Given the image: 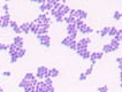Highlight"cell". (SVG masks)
<instances>
[{"mask_svg": "<svg viewBox=\"0 0 122 92\" xmlns=\"http://www.w3.org/2000/svg\"><path fill=\"white\" fill-rule=\"evenodd\" d=\"M8 47H9V45L0 43V50H1V51H8Z\"/></svg>", "mask_w": 122, "mask_h": 92, "instance_id": "1f68e13d", "label": "cell"}, {"mask_svg": "<svg viewBox=\"0 0 122 92\" xmlns=\"http://www.w3.org/2000/svg\"><path fill=\"white\" fill-rule=\"evenodd\" d=\"M59 1H60V2H65L66 0H59Z\"/></svg>", "mask_w": 122, "mask_h": 92, "instance_id": "bcb514c9", "label": "cell"}, {"mask_svg": "<svg viewBox=\"0 0 122 92\" xmlns=\"http://www.w3.org/2000/svg\"><path fill=\"white\" fill-rule=\"evenodd\" d=\"M31 1H32V2H34V1L35 2H38V0H31Z\"/></svg>", "mask_w": 122, "mask_h": 92, "instance_id": "f6af8a7d", "label": "cell"}, {"mask_svg": "<svg viewBox=\"0 0 122 92\" xmlns=\"http://www.w3.org/2000/svg\"><path fill=\"white\" fill-rule=\"evenodd\" d=\"M39 9H41V13H44L45 10H47V7H46V4H41V6H39Z\"/></svg>", "mask_w": 122, "mask_h": 92, "instance_id": "e575fe53", "label": "cell"}, {"mask_svg": "<svg viewBox=\"0 0 122 92\" xmlns=\"http://www.w3.org/2000/svg\"><path fill=\"white\" fill-rule=\"evenodd\" d=\"M119 68L122 70V61H121V62H119Z\"/></svg>", "mask_w": 122, "mask_h": 92, "instance_id": "7bdbcfd3", "label": "cell"}, {"mask_svg": "<svg viewBox=\"0 0 122 92\" xmlns=\"http://www.w3.org/2000/svg\"><path fill=\"white\" fill-rule=\"evenodd\" d=\"M9 55H10V62H12V63L16 62V61H17V59H20V58H19V54H17V52H14V53H12V54H9Z\"/></svg>", "mask_w": 122, "mask_h": 92, "instance_id": "7402d4cb", "label": "cell"}, {"mask_svg": "<svg viewBox=\"0 0 122 92\" xmlns=\"http://www.w3.org/2000/svg\"><path fill=\"white\" fill-rule=\"evenodd\" d=\"M2 75H4V76H6V77H8V76H10V72H4Z\"/></svg>", "mask_w": 122, "mask_h": 92, "instance_id": "ab89813d", "label": "cell"}, {"mask_svg": "<svg viewBox=\"0 0 122 92\" xmlns=\"http://www.w3.org/2000/svg\"><path fill=\"white\" fill-rule=\"evenodd\" d=\"M1 21H2L1 28H7V26H9V23H10V16H9V14H5L4 16H1Z\"/></svg>", "mask_w": 122, "mask_h": 92, "instance_id": "52a82bcc", "label": "cell"}, {"mask_svg": "<svg viewBox=\"0 0 122 92\" xmlns=\"http://www.w3.org/2000/svg\"><path fill=\"white\" fill-rule=\"evenodd\" d=\"M38 30H39L38 24L35 23V22H31V23H30V32H34L35 35H37V33H38Z\"/></svg>", "mask_w": 122, "mask_h": 92, "instance_id": "5bb4252c", "label": "cell"}, {"mask_svg": "<svg viewBox=\"0 0 122 92\" xmlns=\"http://www.w3.org/2000/svg\"><path fill=\"white\" fill-rule=\"evenodd\" d=\"M37 78H47L50 77V74H48V68L45 66H41V67H38L37 69V75H36Z\"/></svg>", "mask_w": 122, "mask_h": 92, "instance_id": "6da1fadb", "label": "cell"}, {"mask_svg": "<svg viewBox=\"0 0 122 92\" xmlns=\"http://www.w3.org/2000/svg\"><path fill=\"white\" fill-rule=\"evenodd\" d=\"M48 33V29H44V28H39L38 33L37 35H47Z\"/></svg>", "mask_w": 122, "mask_h": 92, "instance_id": "f1b7e54d", "label": "cell"}, {"mask_svg": "<svg viewBox=\"0 0 122 92\" xmlns=\"http://www.w3.org/2000/svg\"><path fill=\"white\" fill-rule=\"evenodd\" d=\"M76 52H77V54H78L80 56H82L83 59H90L91 53L89 52L88 50H77Z\"/></svg>", "mask_w": 122, "mask_h": 92, "instance_id": "9c48e42d", "label": "cell"}, {"mask_svg": "<svg viewBox=\"0 0 122 92\" xmlns=\"http://www.w3.org/2000/svg\"><path fill=\"white\" fill-rule=\"evenodd\" d=\"M113 52V47L111 46V44H106L102 46V53H109Z\"/></svg>", "mask_w": 122, "mask_h": 92, "instance_id": "44dd1931", "label": "cell"}, {"mask_svg": "<svg viewBox=\"0 0 122 92\" xmlns=\"http://www.w3.org/2000/svg\"><path fill=\"white\" fill-rule=\"evenodd\" d=\"M98 91H99V92L108 91V87H107V85H102V86H100V87H99V89H98Z\"/></svg>", "mask_w": 122, "mask_h": 92, "instance_id": "d590c367", "label": "cell"}, {"mask_svg": "<svg viewBox=\"0 0 122 92\" xmlns=\"http://www.w3.org/2000/svg\"><path fill=\"white\" fill-rule=\"evenodd\" d=\"M36 89H37V92H47V85H46V83L43 79L39 81V82H37Z\"/></svg>", "mask_w": 122, "mask_h": 92, "instance_id": "277c9868", "label": "cell"}, {"mask_svg": "<svg viewBox=\"0 0 122 92\" xmlns=\"http://www.w3.org/2000/svg\"><path fill=\"white\" fill-rule=\"evenodd\" d=\"M29 85H31V84H30V81L27 78H23L21 81V83L19 84V87H23V89H24L25 86H29Z\"/></svg>", "mask_w": 122, "mask_h": 92, "instance_id": "ffe728a7", "label": "cell"}, {"mask_svg": "<svg viewBox=\"0 0 122 92\" xmlns=\"http://www.w3.org/2000/svg\"><path fill=\"white\" fill-rule=\"evenodd\" d=\"M74 40H75V38H73V37H70V36H68V37H66V38H63L61 43H62V44H63L65 46H67V47H69V45H70V44H71V43H73Z\"/></svg>", "mask_w": 122, "mask_h": 92, "instance_id": "7c38bea8", "label": "cell"}, {"mask_svg": "<svg viewBox=\"0 0 122 92\" xmlns=\"http://www.w3.org/2000/svg\"><path fill=\"white\" fill-rule=\"evenodd\" d=\"M63 21L67 22V24H71V23H74L75 24L76 17H75V16H71V15H68V16H65V17H63Z\"/></svg>", "mask_w": 122, "mask_h": 92, "instance_id": "9a60e30c", "label": "cell"}, {"mask_svg": "<svg viewBox=\"0 0 122 92\" xmlns=\"http://www.w3.org/2000/svg\"><path fill=\"white\" fill-rule=\"evenodd\" d=\"M77 28L75 26L74 23H71V24H68L67 26V32H68V36H70V37H73V38H76V36H77Z\"/></svg>", "mask_w": 122, "mask_h": 92, "instance_id": "3957f363", "label": "cell"}, {"mask_svg": "<svg viewBox=\"0 0 122 92\" xmlns=\"http://www.w3.org/2000/svg\"><path fill=\"white\" fill-rule=\"evenodd\" d=\"M84 24V22H83V20H80V19H76V22H75V26H76V28H77V30L81 28L82 26Z\"/></svg>", "mask_w": 122, "mask_h": 92, "instance_id": "484cf974", "label": "cell"}, {"mask_svg": "<svg viewBox=\"0 0 122 92\" xmlns=\"http://www.w3.org/2000/svg\"><path fill=\"white\" fill-rule=\"evenodd\" d=\"M78 31L80 32H82V33H91V32H93V29L91 28V26H89L88 24H83V26L78 29Z\"/></svg>", "mask_w": 122, "mask_h": 92, "instance_id": "ba28073f", "label": "cell"}, {"mask_svg": "<svg viewBox=\"0 0 122 92\" xmlns=\"http://www.w3.org/2000/svg\"><path fill=\"white\" fill-rule=\"evenodd\" d=\"M21 28V31L24 33H28L30 32V23H23L22 26H20Z\"/></svg>", "mask_w": 122, "mask_h": 92, "instance_id": "2e32d148", "label": "cell"}, {"mask_svg": "<svg viewBox=\"0 0 122 92\" xmlns=\"http://www.w3.org/2000/svg\"><path fill=\"white\" fill-rule=\"evenodd\" d=\"M117 32V29H116L115 26H111L109 28V32H108V36H112V37H114Z\"/></svg>", "mask_w": 122, "mask_h": 92, "instance_id": "cb8c5ba5", "label": "cell"}, {"mask_svg": "<svg viewBox=\"0 0 122 92\" xmlns=\"http://www.w3.org/2000/svg\"><path fill=\"white\" fill-rule=\"evenodd\" d=\"M2 9H4V12H5V14H9V13H8L9 8H8V5H7V4H5V5L2 6Z\"/></svg>", "mask_w": 122, "mask_h": 92, "instance_id": "8d00e7d4", "label": "cell"}, {"mask_svg": "<svg viewBox=\"0 0 122 92\" xmlns=\"http://www.w3.org/2000/svg\"><path fill=\"white\" fill-rule=\"evenodd\" d=\"M86 77H88V76L85 75V72H83V74H80V77H78V78H80V81H84Z\"/></svg>", "mask_w": 122, "mask_h": 92, "instance_id": "74e56055", "label": "cell"}, {"mask_svg": "<svg viewBox=\"0 0 122 92\" xmlns=\"http://www.w3.org/2000/svg\"><path fill=\"white\" fill-rule=\"evenodd\" d=\"M24 78H27V79H29V81H31V79L36 78V76H35L34 74H31V72H28V74H25Z\"/></svg>", "mask_w": 122, "mask_h": 92, "instance_id": "4dcf8cb0", "label": "cell"}, {"mask_svg": "<svg viewBox=\"0 0 122 92\" xmlns=\"http://www.w3.org/2000/svg\"><path fill=\"white\" fill-rule=\"evenodd\" d=\"M122 61V58H116V62L119 63V62H121Z\"/></svg>", "mask_w": 122, "mask_h": 92, "instance_id": "b9f144b4", "label": "cell"}, {"mask_svg": "<svg viewBox=\"0 0 122 92\" xmlns=\"http://www.w3.org/2000/svg\"><path fill=\"white\" fill-rule=\"evenodd\" d=\"M44 82L46 83V85H47V86L53 85V84H52L53 82H52V78H51V77H47V78H45V81H44Z\"/></svg>", "mask_w": 122, "mask_h": 92, "instance_id": "d6a6232c", "label": "cell"}, {"mask_svg": "<svg viewBox=\"0 0 122 92\" xmlns=\"http://www.w3.org/2000/svg\"><path fill=\"white\" fill-rule=\"evenodd\" d=\"M47 92H54V87H53V85L47 86Z\"/></svg>", "mask_w": 122, "mask_h": 92, "instance_id": "f35d334b", "label": "cell"}, {"mask_svg": "<svg viewBox=\"0 0 122 92\" xmlns=\"http://www.w3.org/2000/svg\"><path fill=\"white\" fill-rule=\"evenodd\" d=\"M37 38L39 40V43H41L43 46H45V47H50L51 45V38H50V36L48 35H37Z\"/></svg>", "mask_w": 122, "mask_h": 92, "instance_id": "7a4b0ae2", "label": "cell"}, {"mask_svg": "<svg viewBox=\"0 0 122 92\" xmlns=\"http://www.w3.org/2000/svg\"><path fill=\"white\" fill-rule=\"evenodd\" d=\"M93 66H95V65H93V63H91V65H90V67H89L88 69H86V72H85V75H86V76H89V75H91V74H92Z\"/></svg>", "mask_w": 122, "mask_h": 92, "instance_id": "83f0119b", "label": "cell"}, {"mask_svg": "<svg viewBox=\"0 0 122 92\" xmlns=\"http://www.w3.org/2000/svg\"><path fill=\"white\" fill-rule=\"evenodd\" d=\"M61 12H62V13L65 14V15H66V14H69V12H70V8H69L68 6H66V5H65V7H63V9H62Z\"/></svg>", "mask_w": 122, "mask_h": 92, "instance_id": "836d02e7", "label": "cell"}, {"mask_svg": "<svg viewBox=\"0 0 122 92\" xmlns=\"http://www.w3.org/2000/svg\"><path fill=\"white\" fill-rule=\"evenodd\" d=\"M111 46L113 47V51H115V50H117L119 47H120V41H117V40H115L114 38H112V40H111Z\"/></svg>", "mask_w": 122, "mask_h": 92, "instance_id": "d6986e66", "label": "cell"}, {"mask_svg": "<svg viewBox=\"0 0 122 92\" xmlns=\"http://www.w3.org/2000/svg\"><path fill=\"white\" fill-rule=\"evenodd\" d=\"M76 19H80V20H83V19H86L88 17V13L83 9H76L75 10V15Z\"/></svg>", "mask_w": 122, "mask_h": 92, "instance_id": "8992f818", "label": "cell"}, {"mask_svg": "<svg viewBox=\"0 0 122 92\" xmlns=\"http://www.w3.org/2000/svg\"><path fill=\"white\" fill-rule=\"evenodd\" d=\"M38 2H39V4H46V2H47V0H38Z\"/></svg>", "mask_w": 122, "mask_h": 92, "instance_id": "60d3db41", "label": "cell"}, {"mask_svg": "<svg viewBox=\"0 0 122 92\" xmlns=\"http://www.w3.org/2000/svg\"><path fill=\"white\" fill-rule=\"evenodd\" d=\"M19 48H20V47H17V45H16L15 43H12V44L9 45V47H8V52H9V54H12V53H14V52H17Z\"/></svg>", "mask_w": 122, "mask_h": 92, "instance_id": "e0dca14e", "label": "cell"}, {"mask_svg": "<svg viewBox=\"0 0 122 92\" xmlns=\"http://www.w3.org/2000/svg\"><path fill=\"white\" fill-rule=\"evenodd\" d=\"M80 43L84 44V45H89L91 43V39L90 38H82V39H80Z\"/></svg>", "mask_w": 122, "mask_h": 92, "instance_id": "f546056e", "label": "cell"}, {"mask_svg": "<svg viewBox=\"0 0 122 92\" xmlns=\"http://www.w3.org/2000/svg\"><path fill=\"white\" fill-rule=\"evenodd\" d=\"M120 87L122 89V81H121V83H120Z\"/></svg>", "mask_w": 122, "mask_h": 92, "instance_id": "7dc6e473", "label": "cell"}, {"mask_svg": "<svg viewBox=\"0 0 122 92\" xmlns=\"http://www.w3.org/2000/svg\"><path fill=\"white\" fill-rule=\"evenodd\" d=\"M113 17H114L115 20H120V19H122V13H120V12L115 10V12H114V14H113Z\"/></svg>", "mask_w": 122, "mask_h": 92, "instance_id": "4316f807", "label": "cell"}, {"mask_svg": "<svg viewBox=\"0 0 122 92\" xmlns=\"http://www.w3.org/2000/svg\"><path fill=\"white\" fill-rule=\"evenodd\" d=\"M35 23H51V20L46 16V14L41 13L36 20H35Z\"/></svg>", "mask_w": 122, "mask_h": 92, "instance_id": "5b68a950", "label": "cell"}, {"mask_svg": "<svg viewBox=\"0 0 122 92\" xmlns=\"http://www.w3.org/2000/svg\"><path fill=\"white\" fill-rule=\"evenodd\" d=\"M104 92H108V91H104Z\"/></svg>", "mask_w": 122, "mask_h": 92, "instance_id": "816d5d0a", "label": "cell"}, {"mask_svg": "<svg viewBox=\"0 0 122 92\" xmlns=\"http://www.w3.org/2000/svg\"><path fill=\"white\" fill-rule=\"evenodd\" d=\"M5 1H6V2H7V1H10V0H5Z\"/></svg>", "mask_w": 122, "mask_h": 92, "instance_id": "681fc988", "label": "cell"}, {"mask_svg": "<svg viewBox=\"0 0 122 92\" xmlns=\"http://www.w3.org/2000/svg\"><path fill=\"white\" fill-rule=\"evenodd\" d=\"M120 79L122 81V70H121V72H120Z\"/></svg>", "mask_w": 122, "mask_h": 92, "instance_id": "ee69618b", "label": "cell"}, {"mask_svg": "<svg viewBox=\"0 0 122 92\" xmlns=\"http://www.w3.org/2000/svg\"><path fill=\"white\" fill-rule=\"evenodd\" d=\"M102 52H95V53H91V55H90V60H91V62L92 61H97V60L102 59Z\"/></svg>", "mask_w": 122, "mask_h": 92, "instance_id": "30bf717a", "label": "cell"}, {"mask_svg": "<svg viewBox=\"0 0 122 92\" xmlns=\"http://www.w3.org/2000/svg\"><path fill=\"white\" fill-rule=\"evenodd\" d=\"M111 28V26H109ZM109 28L108 26H105V28H102V30H100V36L102 37H105V36H107L109 32Z\"/></svg>", "mask_w": 122, "mask_h": 92, "instance_id": "603a6c76", "label": "cell"}, {"mask_svg": "<svg viewBox=\"0 0 122 92\" xmlns=\"http://www.w3.org/2000/svg\"><path fill=\"white\" fill-rule=\"evenodd\" d=\"M25 53H27V51H25V48H24V47H22V48H19V51H17L19 58H23V56L25 55Z\"/></svg>", "mask_w": 122, "mask_h": 92, "instance_id": "d4e9b609", "label": "cell"}, {"mask_svg": "<svg viewBox=\"0 0 122 92\" xmlns=\"http://www.w3.org/2000/svg\"><path fill=\"white\" fill-rule=\"evenodd\" d=\"M1 90H2V87H1V86H0V91H1Z\"/></svg>", "mask_w": 122, "mask_h": 92, "instance_id": "c3c4849f", "label": "cell"}, {"mask_svg": "<svg viewBox=\"0 0 122 92\" xmlns=\"http://www.w3.org/2000/svg\"><path fill=\"white\" fill-rule=\"evenodd\" d=\"M13 43H15V44L17 45V47H20V48H22V47H23V38H22V37H20V36L14 37V41H13Z\"/></svg>", "mask_w": 122, "mask_h": 92, "instance_id": "4fadbf2b", "label": "cell"}, {"mask_svg": "<svg viewBox=\"0 0 122 92\" xmlns=\"http://www.w3.org/2000/svg\"><path fill=\"white\" fill-rule=\"evenodd\" d=\"M9 26H12V29H13V31H15L16 33H21V28L17 26V23L15 22V21H10V23H9Z\"/></svg>", "mask_w": 122, "mask_h": 92, "instance_id": "8fae6325", "label": "cell"}, {"mask_svg": "<svg viewBox=\"0 0 122 92\" xmlns=\"http://www.w3.org/2000/svg\"><path fill=\"white\" fill-rule=\"evenodd\" d=\"M48 74H50V77H56L59 76V70L56 68H52V69H48Z\"/></svg>", "mask_w": 122, "mask_h": 92, "instance_id": "ac0fdd59", "label": "cell"}, {"mask_svg": "<svg viewBox=\"0 0 122 92\" xmlns=\"http://www.w3.org/2000/svg\"><path fill=\"white\" fill-rule=\"evenodd\" d=\"M0 92H4V90H1V91H0Z\"/></svg>", "mask_w": 122, "mask_h": 92, "instance_id": "f907efd6", "label": "cell"}]
</instances>
